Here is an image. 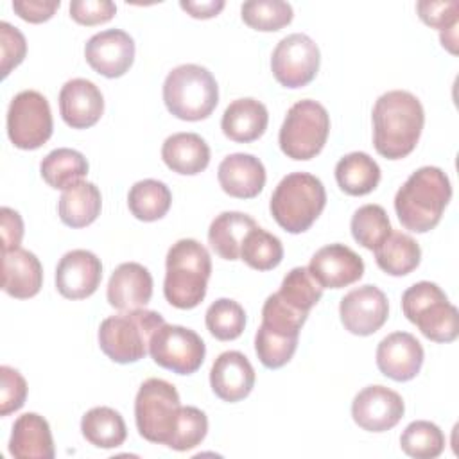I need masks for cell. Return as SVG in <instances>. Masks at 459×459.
I'll use <instances>...</instances> for the list:
<instances>
[{"label": "cell", "mask_w": 459, "mask_h": 459, "mask_svg": "<svg viewBox=\"0 0 459 459\" xmlns=\"http://www.w3.org/2000/svg\"><path fill=\"white\" fill-rule=\"evenodd\" d=\"M298 339L299 337L276 333L260 326L255 335V351L265 368L278 369L292 359L298 348Z\"/></svg>", "instance_id": "ab89813d"}, {"label": "cell", "mask_w": 459, "mask_h": 459, "mask_svg": "<svg viewBox=\"0 0 459 459\" xmlns=\"http://www.w3.org/2000/svg\"><path fill=\"white\" fill-rule=\"evenodd\" d=\"M149 353L158 366L178 375H192L201 368L206 346L197 332L163 323L151 337Z\"/></svg>", "instance_id": "8fae6325"}, {"label": "cell", "mask_w": 459, "mask_h": 459, "mask_svg": "<svg viewBox=\"0 0 459 459\" xmlns=\"http://www.w3.org/2000/svg\"><path fill=\"white\" fill-rule=\"evenodd\" d=\"M108 303L122 312L145 308L152 296V276L138 262L120 264L108 281Z\"/></svg>", "instance_id": "44dd1931"}, {"label": "cell", "mask_w": 459, "mask_h": 459, "mask_svg": "<svg viewBox=\"0 0 459 459\" xmlns=\"http://www.w3.org/2000/svg\"><path fill=\"white\" fill-rule=\"evenodd\" d=\"M117 13V5L109 0H74L70 2V16L81 25H99L109 22Z\"/></svg>", "instance_id": "f6af8a7d"}, {"label": "cell", "mask_w": 459, "mask_h": 459, "mask_svg": "<svg viewBox=\"0 0 459 459\" xmlns=\"http://www.w3.org/2000/svg\"><path fill=\"white\" fill-rule=\"evenodd\" d=\"M100 208V190L84 179L63 190L57 203L59 219L70 228H84L91 224L99 217Z\"/></svg>", "instance_id": "83f0119b"}, {"label": "cell", "mask_w": 459, "mask_h": 459, "mask_svg": "<svg viewBox=\"0 0 459 459\" xmlns=\"http://www.w3.org/2000/svg\"><path fill=\"white\" fill-rule=\"evenodd\" d=\"M0 416H9L23 407L27 398V382L22 373L11 366L0 368Z\"/></svg>", "instance_id": "b9f144b4"}, {"label": "cell", "mask_w": 459, "mask_h": 459, "mask_svg": "<svg viewBox=\"0 0 459 459\" xmlns=\"http://www.w3.org/2000/svg\"><path fill=\"white\" fill-rule=\"evenodd\" d=\"M264 163L246 152H235L226 156L217 169V179L221 188L237 199L256 197L265 185Z\"/></svg>", "instance_id": "7402d4cb"}, {"label": "cell", "mask_w": 459, "mask_h": 459, "mask_svg": "<svg viewBox=\"0 0 459 459\" xmlns=\"http://www.w3.org/2000/svg\"><path fill=\"white\" fill-rule=\"evenodd\" d=\"M212 274L208 249L194 240L181 238L170 246L165 260V299L181 310L195 308L206 296Z\"/></svg>", "instance_id": "3957f363"}, {"label": "cell", "mask_w": 459, "mask_h": 459, "mask_svg": "<svg viewBox=\"0 0 459 459\" xmlns=\"http://www.w3.org/2000/svg\"><path fill=\"white\" fill-rule=\"evenodd\" d=\"M161 160L172 172L195 176L208 167L210 147L197 133H176L163 142Z\"/></svg>", "instance_id": "484cf974"}, {"label": "cell", "mask_w": 459, "mask_h": 459, "mask_svg": "<svg viewBox=\"0 0 459 459\" xmlns=\"http://www.w3.org/2000/svg\"><path fill=\"white\" fill-rule=\"evenodd\" d=\"M84 439L97 448H117L127 437L126 421L111 407H93L81 420Z\"/></svg>", "instance_id": "1f68e13d"}, {"label": "cell", "mask_w": 459, "mask_h": 459, "mask_svg": "<svg viewBox=\"0 0 459 459\" xmlns=\"http://www.w3.org/2000/svg\"><path fill=\"white\" fill-rule=\"evenodd\" d=\"M88 169V160L79 151L68 147L50 151L39 163L43 181L56 190H66L68 186L82 181Z\"/></svg>", "instance_id": "4dcf8cb0"}, {"label": "cell", "mask_w": 459, "mask_h": 459, "mask_svg": "<svg viewBox=\"0 0 459 459\" xmlns=\"http://www.w3.org/2000/svg\"><path fill=\"white\" fill-rule=\"evenodd\" d=\"M2 217V253L20 247L23 237V221L20 213L13 208L4 206L0 210Z\"/></svg>", "instance_id": "7dc6e473"}, {"label": "cell", "mask_w": 459, "mask_h": 459, "mask_svg": "<svg viewBox=\"0 0 459 459\" xmlns=\"http://www.w3.org/2000/svg\"><path fill=\"white\" fill-rule=\"evenodd\" d=\"M54 122L48 100L36 90L16 93L7 109V136L23 151L39 149L52 136Z\"/></svg>", "instance_id": "30bf717a"}, {"label": "cell", "mask_w": 459, "mask_h": 459, "mask_svg": "<svg viewBox=\"0 0 459 459\" xmlns=\"http://www.w3.org/2000/svg\"><path fill=\"white\" fill-rule=\"evenodd\" d=\"M326 204V190L308 172H290L274 188L269 203L273 219L289 233L307 231Z\"/></svg>", "instance_id": "277c9868"}, {"label": "cell", "mask_w": 459, "mask_h": 459, "mask_svg": "<svg viewBox=\"0 0 459 459\" xmlns=\"http://www.w3.org/2000/svg\"><path fill=\"white\" fill-rule=\"evenodd\" d=\"M59 113L72 129H88L95 126L104 113L102 91L88 79H70L59 91Z\"/></svg>", "instance_id": "d6986e66"}, {"label": "cell", "mask_w": 459, "mask_h": 459, "mask_svg": "<svg viewBox=\"0 0 459 459\" xmlns=\"http://www.w3.org/2000/svg\"><path fill=\"white\" fill-rule=\"evenodd\" d=\"M181 9H185L192 18H213L224 9V0H206V2H190V0H181L179 2Z\"/></svg>", "instance_id": "c3c4849f"}, {"label": "cell", "mask_w": 459, "mask_h": 459, "mask_svg": "<svg viewBox=\"0 0 459 459\" xmlns=\"http://www.w3.org/2000/svg\"><path fill=\"white\" fill-rule=\"evenodd\" d=\"M335 181L348 195H366L377 188L380 167L369 154L355 151L337 161Z\"/></svg>", "instance_id": "f1b7e54d"}, {"label": "cell", "mask_w": 459, "mask_h": 459, "mask_svg": "<svg viewBox=\"0 0 459 459\" xmlns=\"http://www.w3.org/2000/svg\"><path fill=\"white\" fill-rule=\"evenodd\" d=\"M43 285V267L38 256L16 247L2 253V289L11 298L29 299Z\"/></svg>", "instance_id": "603a6c76"}, {"label": "cell", "mask_w": 459, "mask_h": 459, "mask_svg": "<svg viewBox=\"0 0 459 459\" xmlns=\"http://www.w3.org/2000/svg\"><path fill=\"white\" fill-rule=\"evenodd\" d=\"M339 316L350 333L366 337L384 326L389 316V303L378 287L362 285L341 299Z\"/></svg>", "instance_id": "4fadbf2b"}, {"label": "cell", "mask_w": 459, "mask_h": 459, "mask_svg": "<svg viewBox=\"0 0 459 459\" xmlns=\"http://www.w3.org/2000/svg\"><path fill=\"white\" fill-rule=\"evenodd\" d=\"M402 396L385 385H368L351 402L353 421L368 432H385L403 418Z\"/></svg>", "instance_id": "5bb4252c"}, {"label": "cell", "mask_w": 459, "mask_h": 459, "mask_svg": "<svg viewBox=\"0 0 459 459\" xmlns=\"http://www.w3.org/2000/svg\"><path fill=\"white\" fill-rule=\"evenodd\" d=\"M256 226L255 219L242 212H222L208 228L212 249L224 260H238L246 235Z\"/></svg>", "instance_id": "4316f807"}, {"label": "cell", "mask_w": 459, "mask_h": 459, "mask_svg": "<svg viewBox=\"0 0 459 459\" xmlns=\"http://www.w3.org/2000/svg\"><path fill=\"white\" fill-rule=\"evenodd\" d=\"M283 258L281 240L265 231L260 226H255L244 238L240 247V260H244L251 269L269 271L280 265Z\"/></svg>", "instance_id": "836d02e7"}, {"label": "cell", "mask_w": 459, "mask_h": 459, "mask_svg": "<svg viewBox=\"0 0 459 459\" xmlns=\"http://www.w3.org/2000/svg\"><path fill=\"white\" fill-rule=\"evenodd\" d=\"M423 357V346L409 332H393L377 346V366L394 382L412 380L421 369Z\"/></svg>", "instance_id": "ac0fdd59"}, {"label": "cell", "mask_w": 459, "mask_h": 459, "mask_svg": "<svg viewBox=\"0 0 459 459\" xmlns=\"http://www.w3.org/2000/svg\"><path fill=\"white\" fill-rule=\"evenodd\" d=\"M242 20L255 30H280L292 22V5L283 0H249L240 7Z\"/></svg>", "instance_id": "74e56055"}, {"label": "cell", "mask_w": 459, "mask_h": 459, "mask_svg": "<svg viewBox=\"0 0 459 459\" xmlns=\"http://www.w3.org/2000/svg\"><path fill=\"white\" fill-rule=\"evenodd\" d=\"M204 323L208 332L219 341H233L242 335L246 326V312L240 303L230 298L215 299L206 314Z\"/></svg>", "instance_id": "8d00e7d4"}, {"label": "cell", "mask_w": 459, "mask_h": 459, "mask_svg": "<svg viewBox=\"0 0 459 459\" xmlns=\"http://www.w3.org/2000/svg\"><path fill=\"white\" fill-rule=\"evenodd\" d=\"M402 310L434 342H452L459 335V312L439 285L418 281L402 294Z\"/></svg>", "instance_id": "52a82bcc"}, {"label": "cell", "mask_w": 459, "mask_h": 459, "mask_svg": "<svg viewBox=\"0 0 459 459\" xmlns=\"http://www.w3.org/2000/svg\"><path fill=\"white\" fill-rule=\"evenodd\" d=\"M181 402L176 387L163 378H147L134 398V421L138 434L151 441L167 445L174 434Z\"/></svg>", "instance_id": "9c48e42d"}, {"label": "cell", "mask_w": 459, "mask_h": 459, "mask_svg": "<svg viewBox=\"0 0 459 459\" xmlns=\"http://www.w3.org/2000/svg\"><path fill=\"white\" fill-rule=\"evenodd\" d=\"M330 133V117L323 104L303 99L292 104L280 127L278 143L287 158L305 161L316 158Z\"/></svg>", "instance_id": "ba28073f"}, {"label": "cell", "mask_w": 459, "mask_h": 459, "mask_svg": "<svg viewBox=\"0 0 459 459\" xmlns=\"http://www.w3.org/2000/svg\"><path fill=\"white\" fill-rule=\"evenodd\" d=\"M278 296L290 307L308 314L310 308L321 299L323 287L314 280L308 267H294L285 274Z\"/></svg>", "instance_id": "f35d334b"}, {"label": "cell", "mask_w": 459, "mask_h": 459, "mask_svg": "<svg viewBox=\"0 0 459 459\" xmlns=\"http://www.w3.org/2000/svg\"><path fill=\"white\" fill-rule=\"evenodd\" d=\"M377 265L391 276H405L412 273L421 260L420 244L407 233L391 231L387 238L377 247Z\"/></svg>", "instance_id": "f546056e"}, {"label": "cell", "mask_w": 459, "mask_h": 459, "mask_svg": "<svg viewBox=\"0 0 459 459\" xmlns=\"http://www.w3.org/2000/svg\"><path fill=\"white\" fill-rule=\"evenodd\" d=\"M269 122L267 108L251 97L233 100L222 113L221 129L222 133L238 143H249L258 140Z\"/></svg>", "instance_id": "d4e9b609"}, {"label": "cell", "mask_w": 459, "mask_h": 459, "mask_svg": "<svg viewBox=\"0 0 459 459\" xmlns=\"http://www.w3.org/2000/svg\"><path fill=\"white\" fill-rule=\"evenodd\" d=\"M206 432H208L206 414L197 407L181 405L174 434L167 443V446L178 452H186L190 448H195L206 437Z\"/></svg>", "instance_id": "60d3db41"}, {"label": "cell", "mask_w": 459, "mask_h": 459, "mask_svg": "<svg viewBox=\"0 0 459 459\" xmlns=\"http://www.w3.org/2000/svg\"><path fill=\"white\" fill-rule=\"evenodd\" d=\"M59 5V0H16L13 2V11L29 23H41L50 20Z\"/></svg>", "instance_id": "bcb514c9"}, {"label": "cell", "mask_w": 459, "mask_h": 459, "mask_svg": "<svg viewBox=\"0 0 459 459\" xmlns=\"http://www.w3.org/2000/svg\"><path fill=\"white\" fill-rule=\"evenodd\" d=\"M102 280V264L86 249H72L63 255L56 267V289L66 299L91 296Z\"/></svg>", "instance_id": "e0dca14e"}, {"label": "cell", "mask_w": 459, "mask_h": 459, "mask_svg": "<svg viewBox=\"0 0 459 459\" xmlns=\"http://www.w3.org/2000/svg\"><path fill=\"white\" fill-rule=\"evenodd\" d=\"M9 454L16 459H52L56 450L48 421L36 412L18 416L9 439Z\"/></svg>", "instance_id": "cb8c5ba5"}, {"label": "cell", "mask_w": 459, "mask_h": 459, "mask_svg": "<svg viewBox=\"0 0 459 459\" xmlns=\"http://www.w3.org/2000/svg\"><path fill=\"white\" fill-rule=\"evenodd\" d=\"M308 271L323 289H342L364 274L362 258L344 244H328L314 253Z\"/></svg>", "instance_id": "2e32d148"}, {"label": "cell", "mask_w": 459, "mask_h": 459, "mask_svg": "<svg viewBox=\"0 0 459 459\" xmlns=\"http://www.w3.org/2000/svg\"><path fill=\"white\" fill-rule=\"evenodd\" d=\"M418 14L423 23L441 30V34L454 30L459 22V4L455 0L450 2H432L421 0L416 4Z\"/></svg>", "instance_id": "7bdbcfd3"}, {"label": "cell", "mask_w": 459, "mask_h": 459, "mask_svg": "<svg viewBox=\"0 0 459 459\" xmlns=\"http://www.w3.org/2000/svg\"><path fill=\"white\" fill-rule=\"evenodd\" d=\"M163 102L176 118L186 122L204 120L219 102L217 81L201 65H179L165 77Z\"/></svg>", "instance_id": "5b68a950"}, {"label": "cell", "mask_w": 459, "mask_h": 459, "mask_svg": "<svg viewBox=\"0 0 459 459\" xmlns=\"http://www.w3.org/2000/svg\"><path fill=\"white\" fill-rule=\"evenodd\" d=\"M163 323L161 314L147 308L109 316L100 323L99 346L113 362H138L147 355L151 337Z\"/></svg>", "instance_id": "8992f818"}, {"label": "cell", "mask_w": 459, "mask_h": 459, "mask_svg": "<svg viewBox=\"0 0 459 459\" xmlns=\"http://www.w3.org/2000/svg\"><path fill=\"white\" fill-rule=\"evenodd\" d=\"M0 52L2 77H7L9 72L16 68L27 54L25 36L7 22H0Z\"/></svg>", "instance_id": "ee69618b"}, {"label": "cell", "mask_w": 459, "mask_h": 459, "mask_svg": "<svg viewBox=\"0 0 459 459\" xmlns=\"http://www.w3.org/2000/svg\"><path fill=\"white\" fill-rule=\"evenodd\" d=\"M172 204V194L163 181L142 179L136 181L127 194L129 212L143 222H152L167 215Z\"/></svg>", "instance_id": "d6a6232c"}, {"label": "cell", "mask_w": 459, "mask_h": 459, "mask_svg": "<svg viewBox=\"0 0 459 459\" xmlns=\"http://www.w3.org/2000/svg\"><path fill=\"white\" fill-rule=\"evenodd\" d=\"M84 57L97 74L115 79L131 68L134 61V41L122 29L100 30L86 41Z\"/></svg>", "instance_id": "9a60e30c"}, {"label": "cell", "mask_w": 459, "mask_h": 459, "mask_svg": "<svg viewBox=\"0 0 459 459\" xmlns=\"http://www.w3.org/2000/svg\"><path fill=\"white\" fill-rule=\"evenodd\" d=\"M402 450L414 459H434L445 450L443 430L427 420H416L405 427L400 436Z\"/></svg>", "instance_id": "e575fe53"}, {"label": "cell", "mask_w": 459, "mask_h": 459, "mask_svg": "<svg viewBox=\"0 0 459 459\" xmlns=\"http://www.w3.org/2000/svg\"><path fill=\"white\" fill-rule=\"evenodd\" d=\"M452 199V185L439 167L414 170L394 195V212L402 226L414 233L434 230Z\"/></svg>", "instance_id": "7a4b0ae2"}, {"label": "cell", "mask_w": 459, "mask_h": 459, "mask_svg": "<svg viewBox=\"0 0 459 459\" xmlns=\"http://www.w3.org/2000/svg\"><path fill=\"white\" fill-rule=\"evenodd\" d=\"M321 63L319 47L301 32H294L278 41L271 57L274 79L285 88H303L314 81Z\"/></svg>", "instance_id": "7c38bea8"}, {"label": "cell", "mask_w": 459, "mask_h": 459, "mask_svg": "<svg viewBox=\"0 0 459 459\" xmlns=\"http://www.w3.org/2000/svg\"><path fill=\"white\" fill-rule=\"evenodd\" d=\"M210 385L215 396L235 403L244 400L255 385V369L240 351H222L212 364Z\"/></svg>", "instance_id": "ffe728a7"}, {"label": "cell", "mask_w": 459, "mask_h": 459, "mask_svg": "<svg viewBox=\"0 0 459 459\" xmlns=\"http://www.w3.org/2000/svg\"><path fill=\"white\" fill-rule=\"evenodd\" d=\"M350 230L353 238L366 249H377L393 231L389 217L380 204H364L355 210Z\"/></svg>", "instance_id": "d590c367"}, {"label": "cell", "mask_w": 459, "mask_h": 459, "mask_svg": "<svg viewBox=\"0 0 459 459\" xmlns=\"http://www.w3.org/2000/svg\"><path fill=\"white\" fill-rule=\"evenodd\" d=\"M373 145L385 160L409 156L423 131L425 111L416 95L405 90L382 93L373 106Z\"/></svg>", "instance_id": "6da1fadb"}]
</instances>
